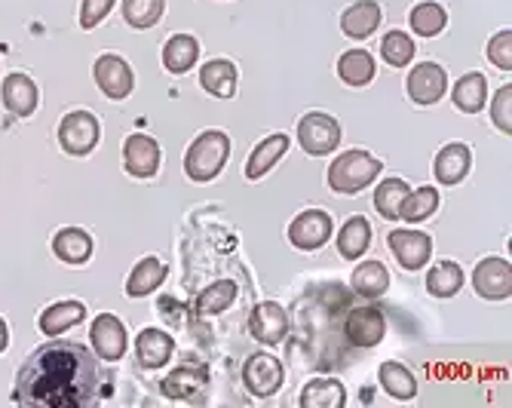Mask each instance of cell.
I'll list each match as a JSON object with an SVG mask.
<instances>
[{
	"label": "cell",
	"instance_id": "6da1fadb",
	"mask_svg": "<svg viewBox=\"0 0 512 408\" xmlns=\"http://www.w3.org/2000/svg\"><path fill=\"white\" fill-rule=\"evenodd\" d=\"M96 356L77 341H46L16 372L13 402L25 408H83L99 399Z\"/></svg>",
	"mask_w": 512,
	"mask_h": 408
},
{
	"label": "cell",
	"instance_id": "7a4b0ae2",
	"mask_svg": "<svg viewBox=\"0 0 512 408\" xmlns=\"http://www.w3.org/2000/svg\"><path fill=\"white\" fill-rule=\"evenodd\" d=\"M230 157V139H227V132L221 129H206L200 132L194 145L188 148V154H184V172H188L191 181H212L218 178V172L224 169Z\"/></svg>",
	"mask_w": 512,
	"mask_h": 408
},
{
	"label": "cell",
	"instance_id": "3957f363",
	"mask_svg": "<svg viewBox=\"0 0 512 408\" xmlns=\"http://www.w3.org/2000/svg\"><path fill=\"white\" fill-rule=\"evenodd\" d=\"M378 175H381V163L368 151L353 148V151H344L341 157H335V163L329 166V188L335 194H359Z\"/></svg>",
	"mask_w": 512,
	"mask_h": 408
},
{
	"label": "cell",
	"instance_id": "277c9868",
	"mask_svg": "<svg viewBox=\"0 0 512 408\" xmlns=\"http://www.w3.org/2000/svg\"><path fill=\"white\" fill-rule=\"evenodd\" d=\"M99 139H102V126H99L96 114H89V111L65 114V120L59 123V145L71 157L92 154L99 145Z\"/></svg>",
	"mask_w": 512,
	"mask_h": 408
},
{
	"label": "cell",
	"instance_id": "5b68a950",
	"mask_svg": "<svg viewBox=\"0 0 512 408\" xmlns=\"http://www.w3.org/2000/svg\"><path fill=\"white\" fill-rule=\"evenodd\" d=\"M298 142L310 157H329L341 145V123L329 114H304L298 123Z\"/></svg>",
	"mask_w": 512,
	"mask_h": 408
},
{
	"label": "cell",
	"instance_id": "8992f818",
	"mask_svg": "<svg viewBox=\"0 0 512 408\" xmlns=\"http://www.w3.org/2000/svg\"><path fill=\"white\" fill-rule=\"evenodd\" d=\"M332 231H335V221H332L329 212L307 209L289 224V243L295 249H301V252H316V249H322L325 243H329Z\"/></svg>",
	"mask_w": 512,
	"mask_h": 408
},
{
	"label": "cell",
	"instance_id": "52a82bcc",
	"mask_svg": "<svg viewBox=\"0 0 512 408\" xmlns=\"http://www.w3.org/2000/svg\"><path fill=\"white\" fill-rule=\"evenodd\" d=\"M92 74H96V83H99L102 93L108 99H114V102H123L135 89V74H132V68H129V62L123 56H114V53L99 56Z\"/></svg>",
	"mask_w": 512,
	"mask_h": 408
},
{
	"label": "cell",
	"instance_id": "ba28073f",
	"mask_svg": "<svg viewBox=\"0 0 512 408\" xmlns=\"http://www.w3.org/2000/svg\"><path fill=\"white\" fill-rule=\"evenodd\" d=\"M283 362H279L276 356L270 353H255L246 359V366H243V384L249 387V393L255 396H273L279 387H283Z\"/></svg>",
	"mask_w": 512,
	"mask_h": 408
},
{
	"label": "cell",
	"instance_id": "9c48e42d",
	"mask_svg": "<svg viewBox=\"0 0 512 408\" xmlns=\"http://www.w3.org/2000/svg\"><path fill=\"white\" fill-rule=\"evenodd\" d=\"M473 289L485 301H503L512 295V267L503 258H485L473 270Z\"/></svg>",
	"mask_w": 512,
	"mask_h": 408
},
{
	"label": "cell",
	"instance_id": "30bf717a",
	"mask_svg": "<svg viewBox=\"0 0 512 408\" xmlns=\"http://www.w3.org/2000/svg\"><path fill=\"white\" fill-rule=\"evenodd\" d=\"M344 332L350 338V344L356 347H378L387 335V320L381 307H356L347 313V323H344Z\"/></svg>",
	"mask_w": 512,
	"mask_h": 408
},
{
	"label": "cell",
	"instance_id": "8fae6325",
	"mask_svg": "<svg viewBox=\"0 0 512 408\" xmlns=\"http://www.w3.org/2000/svg\"><path fill=\"white\" fill-rule=\"evenodd\" d=\"M387 243H390V252L396 255V261L405 270H421L433 255V237L424 234V231L399 228V231H390Z\"/></svg>",
	"mask_w": 512,
	"mask_h": 408
},
{
	"label": "cell",
	"instance_id": "7c38bea8",
	"mask_svg": "<svg viewBox=\"0 0 512 408\" xmlns=\"http://www.w3.org/2000/svg\"><path fill=\"white\" fill-rule=\"evenodd\" d=\"M408 96L411 102L417 105H436L442 96H445V89H448V77H445V68L436 65V62H424V65H414L411 74H408Z\"/></svg>",
	"mask_w": 512,
	"mask_h": 408
},
{
	"label": "cell",
	"instance_id": "4fadbf2b",
	"mask_svg": "<svg viewBox=\"0 0 512 408\" xmlns=\"http://www.w3.org/2000/svg\"><path fill=\"white\" fill-rule=\"evenodd\" d=\"M160 145L157 139L145 132H135L123 142V163H126V172L135 175V178H154L157 169H160Z\"/></svg>",
	"mask_w": 512,
	"mask_h": 408
},
{
	"label": "cell",
	"instance_id": "5bb4252c",
	"mask_svg": "<svg viewBox=\"0 0 512 408\" xmlns=\"http://www.w3.org/2000/svg\"><path fill=\"white\" fill-rule=\"evenodd\" d=\"M92 350L105 362H117L126 353V329L114 313H99L89 329Z\"/></svg>",
	"mask_w": 512,
	"mask_h": 408
},
{
	"label": "cell",
	"instance_id": "9a60e30c",
	"mask_svg": "<svg viewBox=\"0 0 512 408\" xmlns=\"http://www.w3.org/2000/svg\"><path fill=\"white\" fill-rule=\"evenodd\" d=\"M286 329H289L286 310L279 307L276 301H261V304H255L252 320H249V332H252V338H255V341H261V344H270V347H273V344L283 341Z\"/></svg>",
	"mask_w": 512,
	"mask_h": 408
},
{
	"label": "cell",
	"instance_id": "2e32d148",
	"mask_svg": "<svg viewBox=\"0 0 512 408\" xmlns=\"http://www.w3.org/2000/svg\"><path fill=\"white\" fill-rule=\"evenodd\" d=\"M0 99H4V108L16 117H31L37 111L40 93H37V83L28 74H10L0 86Z\"/></svg>",
	"mask_w": 512,
	"mask_h": 408
},
{
	"label": "cell",
	"instance_id": "e0dca14e",
	"mask_svg": "<svg viewBox=\"0 0 512 408\" xmlns=\"http://www.w3.org/2000/svg\"><path fill=\"white\" fill-rule=\"evenodd\" d=\"M175 353V341L172 335H166L163 329H145L138 332V341H135V359L142 369H163L166 362L172 359Z\"/></svg>",
	"mask_w": 512,
	"mask_h": 408
},
{
	"label": "cell",
	"instance_id": "ac0fdd59",
	"mask_svg": "<svg viewBox=\"0 0 512 408\" xmlns=\"http://www.w3.org/2000/svg\"><path fill=\"white\" fill-rule=\"evenodd\" d=\"M470 166H473V154L467 145H460V142L445 145L433 160V172H436L439 185H457V181L467 178Z\"/></svg>",
	"mask_w": 512,
	"mask_h": 408
},
{
	"label": "cell",
	"instance_id": "d6986e66",
	"mask_svg": "<svg viewBox=\"0 0 512 408\" xmlns=\"http://www.w3.org/2000/svg\"><path fill=\"white\" fill-rule=\"evenodd\" d=\"M237 80H240L237 65L227 62V59H212L200 71L203 89H206L209 96H215V99H234L237 96Z\"/></svg>",
	"mask_w": 512,
	"mask_h": 408
},
{
	"label": "cell",
	"instance_id": "ffe728a7",
	"mask_svg": "<svg viewBox=\"0 0 512 408\" xmlns=\"http://www.w3.org/2000/svg\"><path fill=\"white\" fill-rule=\"evenodd\" d=\"M200 59V40L194 34H172L163 47V68L169 74H188Z\"/></svg>",
	"mask_w": 512,
	"mask_h": 408
},
{
	"label": "cell",
	"instance_id": "44dd1931",
	"mask_svg": "<svg viewBox=\"0 0 512 408\" xmlns=\"http://www.w3.org/2000/svg\"><path fill=\"white\" fill-rule=\"evenodd\" d=\"M381 25V7L375 0H359V4L347 7L344 16H341V31L350 37V40H365L378 31Z\"/></svg>",
	"mask_w": 512,
	"mask_h": 408
},
{
	"label": "cell",
	"instance_id": "7402d4cb",
	"mask_svg": "<svg viewBox=\"0 0 512 408\" xmlns=\"http://www.w3.org/2000/svg\"><path fill=\"white\" fill-rule=\"evenodd\" d=\"M289 135L286 132H273L270 139H264L255 151H252V157H249V163H246V178H252V181H258L261 175H267L279 160H283V154L289 151Z\"/></svg>",
	"mask_w": 512,
	"mask_h": 408
},
{
	"label": "cell",
	"instance_id": "603a6c76",
	"mask_svg": "<svg viewBox=\"0 0 512 408\" xmlns=\"http://www.w3.org/2000/svg\"><path fill=\"white\" fill-rule=\"evenodd\" d=\"M83 316H86V307L80 301H59L53 307H46L40 313V332L43 335H65L68 329H74L77 323H83Z\"/></svg>",
	"mask_w": 512,
	"mask_h": 408
},
{
	"label": "cell",
	"instance_id": "cb8c5ba5",
	"mask_svg": "<svg viewBox=\"0 0 512 408\" xmlns=\"http://www.w3.org/2000/svg\"><path fill=\"white\" fill-rule=\"evenodd\" d=\"M301 408H344L347 390L338 378H313L301 393Z\"/></svg>",
	"mask_w": 512,
	"mask_h": 408
},
{
	"label": "cell",
	"instance_id": "d4e9b609",
	"mask_svg": "<svg viewBox=\"0 0 512 408\" xmlns=\"http://www.w3.org/2000/svg\"><path fill=\"white\" fill-rule=\"evenodd\" d=\"M454 108H460L463 114H479L488 102V80L482 74H463L457 80V86L451 89Z\"/></svg>",
	"mask_w": 512,
	"mask_h": 408
},
{
	"label": "cell",
	"instance_id": "484cf974",
	"mask_svg": "<svg viewBox=\"0 0 512 408\" xmlns=\"http://www.w3.org/2000/svg\"><path fill=\"white\" fill-rule=\"evenodd\" d=\"M166 280V264L160 258H145V261H138L135 270L129 274L126 280V295L129 298H145L151 295L157 286H163Z\"/></svg>",
	"mask_w": 512,
	"mask_h": 408
},
{
	"label": "cell",
	"instance_id": "4316f807",
	"mask_svg": "<svg viewBox=\"0 0 512 408\" xmlns=\"http://www.w3.org/2000/svg\"><path fill=\"white\" fill-rule=\"evenodd\" d=\"M371 246V224L362 215H353L350 221H344V228L338 231V252L347 261H359Z\"/></svg>",
	"mask_w": 512,
	"mask_h": 408
},
{
	"label": "cell",
	"instance_id": "83f0119b",
	"mask_svg": "<svg viewBox=\"0 0 512 408\" xmlns=\"http://www.w3.org/2000/svg\"><path fill=\"white\" fill-rule=\"evenodd\" d=\"M53 252L65 264H83L92 255V237L80 228H62L53 237Z\"/></svg>",
	"mask_w": 512,
	"mask_h": 408
},
{
	"label": "cell",
	"instance_id": "f1b7e54d",
	"mask_svg": "<svg viewBox=\"0 0 512 408\" xmlns=\"http://www.w3.org/2000/svg\"><path fill=\"white\" fill-rule=\"evenodd\" d=\"M353 289L362 295V298H381L387 289H390V274H387V267L381 261H362L356 270H353V277H350Z\"/></svg>",
	"mask_w": 512,
	"mask_h": 408
},
{
	"label": "cell",
	"instance_id": "f546056e",
	"mask_svg": "<svg viewBox=\"0 0 512 408\" xmlns=\"http://www.w3.org/2000/svg\"><path fill=\"white\" fill-rule=\"evenodd\" d=\"M338 77H341L347 86L362 89V86H368L371 80H375V59H371L365 50H350V53H344L341 62H338Z\"/></svg>",
	"mask_w": 512,
	"mask_h": 408
},
{
	"label": "cell",
	"instance_id": "4dcf8cb0",
	"mask_svg": "<svg viewBox=\"0 0 512 408\" xmlns=\"http://www.w3.org/2000/svg\"><path fill=\"white\" fill-rule=\"evenodd\" d=\"M378 378H381V387H384L393 399H399V402H408V399L417 396V381H414V375L402 366V362H384L381 372H378Z\"/></svg>",
	"mask_w": 512,
	"mask_h": 408
},
{
	"label": "cell",
	"instance_id": "1f68e13d",
	"mask_svg": "<svg viewBox=\"0 0 512 408\" xmlns=\"http://www.w3.org/2000/svg\"><path fill=\"white\" fill-rule=\"evenodd\" d=\"M408 25L417 37H436L445 25H448V13L442 4H433V0H424L417 4L408 16Z\"/></svg>",
	"mask_w": 512,
	"mask_h": 408
},
{
	"label": "cell",
	"instance_id": "d6a6232c",
	"mask_svg": "<svg viewBox=\"0 0 512 408\" xmlns=\"http://www.w3.org/2000/svg\"><path fill=\"white\" fill-rule=\"evenodd\" d=\"M463 289V270L454 261H439L427 274V292L436 298H451Z\"/></svg>",
	"mask_w": 512,
	"mask_h": 408
},
{
	"label": "cell",
	"instance_id": "836d02e7",
	"mask_svg": "<svg viewBox=\"0 0 512 408\" xmlns=\"http://www.w3.org/2000/svg\"><path fill=\"white\" fill-rule=\"evenodd\" d=\"M206 384V369H175L163 378V396L166 399H191Z\"/></svg>",
	"mask_w": 512,
	"mask_h": 408
},
{
	"label": "cell",
	"instance_id": "e575fe53",
	"mask_svg": "<svg viewBox=\"0 0 512 408\" xmlns=\"http://www.w3.org/2000/svg\"><path fill=\"white\" fill-rule=\"evenodd\" d=\"M436 209H439V191L436 188H417V191H408V197L402 200L399 218L417 224V221H427Z\"/></svg>",
	"mask_w": 512,
	"mask_h": 408
},
{
	"label": "cell",
	"instance_id": "d590c367",
	"mask_svg": "<svg viewBox=\"0 0 512 408\" xmlns=\"http://www.w3.org/2000/svg\"><path fill=\"white\" fill-rule=\"evenodd\" d=\"M408 197V185L402 178H384L375 188V209L381 212V218L396 221L399 218V206Z\"/></svg>",
	"mask_w": 512,
	"mask_h": 408
},
{
	"label": "cell",
	"instance_id": "8d00e7d4",
	"mask_svg": "<svg viewBox=\"0 0 512 408\" xmlns=\"http://www.w3.org/2000/svg\"><path fill=\"white\" fill-rule=\"evenodd\" d=\"M163 10H166V0H123V16L138 31L154 28L163 19Z\"/></svg>",
	"mask_w": 512,
	"mask_h": 408
},
{
	"label": "cell",
	"instance_id": "74e56055",
	"mask_svg": "<svg viewBox=\"0 0 512 408\" xmlns=\"http://www.w3.org/2000/svg\"><path fill=\"white\" fill-rule=\"evenodd\" d=\"M234 301H237V283L221 280V283L209 286V289L197 298V310H200L203 316H218V313H224Z\"/></svg>",
	"mask_w": 512,
	"mask_h": 408
},
{
	"label": "cell",
	"instance_id": "f35d334b",
	"mask_svg": "<svg viewBox=\"0 0 512 408\" xmlns=\"http://www.w3.org/2000/svg\"><path fill=\"white\" fill-rule=\"evenodd\" d=\"M381 56L393 68H405L414 59V40L405 31H390L381 40Z\"/></svg>",
	"mask_w": 512,
	"mask_h": 408
},
{
	"label": "cell",
	"instance_id": "ab89813d",
	"mask_svg": "<svg viewBox=\"0 0 512 408\" xmlns=\"http://www.w3.org/2000/svg\"><path fill=\"white\" fill-rule=\"evenodd\" d=\"M488 59L494 68L500 71H512V31H497L491 40H488Z\"/></svg>",
	"mask_w": 512,
	"mask_h": 408
},
{
	"label": "cell",
	"instance_id": "60d3db41",
	"mask_svg": "<svg viewBox=\"0 0 512 408\" xmlns=\"http://www.w3.org/2000/svg\"><path fill=\"white\" fill-rule=\"evenodd\" d=\"M491 120L500 132H512V86L506 83L503 89H497L494 105H491Z\"/></svg>",
	"mask_w": 512,
	"mask_h": 408
},
{
	"label": "cell",
	"instance_id": "b9f144b4",
	"mask_svg": "<svg viewBox=\"0 0 512 408\" xmlns=\"http://www.w3.org/2000/svg\"><path fill=\"white\" fill-rule=\"evenodd\" d=\"M114 10V0H83V7H80V25L89 31V28H96L105 22V16Z\"/></svg>",
	"mask_w": 512,
	"mask_h": 408
},
{
	"label": "cell",
	"instance_id": "7bdbcfd3",
	"mask_svg": "<svg viewBox=\"0 0 512 408\" xmlns=\"http://www.w3.org/2000/svg\"><path fill=\"white\" fill-rule=\"evenodd\" d=\"M7 344H10V332H7V323L0 320V353L7 350Z\"/></svg>",
	"mask_w": 512,
	"mask_h": 408
}]
</instances>
